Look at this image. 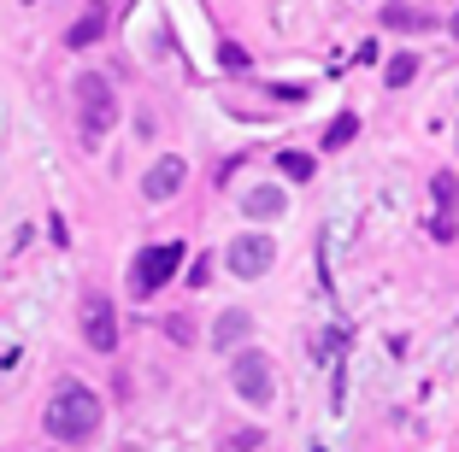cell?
Returning <instances> with one entry per match:
<instances>
[{"instance_id": "e0dca14e", "label": "cell", "mask_w": 459, "mask_h": 452, "mask_svg": "<svg viewBox=\"0 0 459 452\" xmlns=\"http://www.w3.org/2000/svg\"><path fill=\"white\" fill-rule=\"evenodd\" d=\"M218 65L224 71H247V54L236 47V41H224V47H218Z\"/></svg>"}, {"instance_id": "4fadbf2b", "label": "cell", "mask_w": 459, "mask_h": 452, "mask_svg": "<svg viewBox=\"0 0 459 452\" xmlns=\"http://www.w3.org/2000/svg\"><path fill=\"white\" fill-rule=\"evenodd\" d=\"M412 77H419V59H412V54H394L389 71H383V82H389V89H406Z\"/></svg>"}, {"instance_id": "5bb4252c", "label": "cell", "mask_w": 459, "mask_h": 452, "mask_svg": "<svg viewBox=\"0 0 459 452\" xmlns=\"http://www.w3.org/2000/svg\"><path fill=\"white\" fill-rule=\"evenodd\" d=\"M353 135H359V118H353V112H342V118L325 130V147L336 153V147H348V141H353Z\"/></svg>"}, {"instance_id": "2e32d148", "label": "cell", "mask_w": 459, "mask_h": 452, "mask_svg": "<svg viewBox=\"0 0 459 452\" xmlns=\"http://www.w3.org/2000/svg\"><path fill=\"white\" fill-rule=\"evenodd\" d=\"M254 447H265V435H259V429H236V435L224 440V452H254Z\"/></svg>"}, {"instance_id": "6da1fadb", "label": "cell", "mask_w": 459, "mask_h": 452, "mask_svg": "<svg viewBox=\"0 0 459 452\" xmlns=\"http://www.w3.org/2000/svg\"><path fill=\"white\" fill-rule=\"evenodd\" d=\"M48 435L54 440H65V447H77V440H89L100 429V399H95V388H82V382H65L54 399H48Z\"/></svg>"}, {"instance_id": "5b68a950", "label": "cell", "mask_w": 459, "mask_h": 452, "mask_svg": "<svg viewBox=\"0 0 459 452\" xmlns=\"http://www.w3.org/2000/svg\"><path fill=\"white\" fill-rule=\"evenodd\" d=\"M277 265V241L271 235H259V229H247V235H236L230 241V270H236V277H265V270Z\"/></svg>"}, {"instance_id": "277c9868", "label": "cell", "mask_w": 459, "mask_h": 452, "mask_svg": "<svg viewBox=\"0 0 459 452\" xmlns=\"http://www.w3.org/2000/svg\"><path fill=\"white\" fill-rule=\"evenodd\" d=\"M230 382H236V394H242L247 405H271V394H277V371H271V359L259 346H242V353H236Z\"/></svg>"}, {"instance_id": "52a82bcc", "label": "cell", "mask_w": 459, "mask_h": 452, "mask_svg": "<svg viewBox=\"0 0 459 452\" xmlns=\"http://www.w3.org/2000/svg\"><path fill=\"white\" fill-rule=\"evenodd\" d=\"M183 183H189V165L177 159V153H165V159H153V165H148V176H142V194L160 206V200L183 194Z\"/></svg>"}, {"instance_id": "d6986e66", "label": "cell", "mask_w": 459, "mask_h": 452, "mask_svg": "<svg viewBox=\"0 0 459 452\" xmlns=\"http://www.w3.org/2000/svg\"><path fill=\"white\" fill-rule=\"evenodd\" d=\"M206 282H212V265H206V259H201V265L189 270V288H206Z\"/></svg>"}, {"instance_id": "ac0fdd59", "label": "cell", "mask_w": 459, "mask_h": 452, "mask_svg": "<svg viewBox=\"0 0 459 452\" xmlns=\"http://www.w3.org/2000/svg\"><path fill=\"white\" fill-rule=\"evenodd\" d=\"M165 329H171V341H183V346L195 341V323H189V318H171V323H165Z\"/></svg>"}, {"instance_id": "ba28073f", "label": "cell", "mask_w": 459, "mask_h": 452, "mask_svg": "<svg viewBox=\"0 0 459 452\" xmlns=\"http://www.w3.org/2000/svg\"><path fill=\"white\" fill-rule=\"evenodd\" d=\"M247 329H254V318H247L242 306H230L224 318L212 323V353H236V346L247 341Z\"/></svg>"}, {"instance_id": "8992f818", "label": "cell", "mask_w": 459, "mask_h": 452, "mask_svg": "<svg viewBox=\"0 0 459 452\" xmlns=\"http://www.w3.org/2000/svg\"><path fill=\"white\" fill-rule=\"evenodd\" d=\"M82 341L95 346V353H118V311H112L107 294L82 300Z\"/></svg>"}, {"instance_id": "7a4b0ae2", "label": "cell", "mask_w": 459, "mask_h": 452, "mask_svg": "<svg viewBox=\"0 0 459 452\" xmlns=\"http://www.w3.org/2000/svg\"><path fill=\"white\" fill-rule=\"evenodd\" d=\"M177 265H183V241L142 247V253H135V265H130V294H135V300H153V294L177 277Z\"/></svg>"}, {"instance_id": "8fae6325", "label": "cell", "mask_w": 459, "mask_h": 452, "mask_svg": "<svg viewBox=\"0 0 459 452\" xmlns=\"http://www.w3.org/2000/svg\"><path fill=\"white\" fill-rule=\"evenodd\" d=\"M430 13H412V6H383V30H430Z\"/></svg>"}, {"instance_id": "ffe728a7", "label": "cell", "mask_w": 459, "mask_h": 452, "mask_svg": "<svg viewBox=\"0 0 459 452\" xmlns=\"http://www.w3.org/2000/svg\"><path fill=\"white\" fill-rule=\"evenodd\" d=\"M447 36H454V41H459V13H454V18H447Z\"/></svg>"}, {"instance_id": "9c48e42d", "label": "cell", "mask_w": 459, "mask_h": 452, "mask_svg": "<svg viewBox=\"0 0 459 452\" xmlns=\"http://www.w3.org/2000/svg\"><path fill=\"white\" fill-rule=\"evenodd\" d=\"M283 206H289L283 188H271V183H259V188H247V194H242V212L247 217H283Z\"/></svg>"}, {"instance_id": "9a60e30c", "label": "cell", "mask_w": 459, "mask_h": 452, "mask_svg": "<svg viewBox=\"0 0 459 452\" xmlns=\"http://www.w3.org/2000/svg\"><path fill=\"white\" fill-rule=\"evenodd\" d=\"M430 194H436V206H442V212H454V206H459V183H454L447 171L430 176Z\"/></svg>"}, {"instance_id": "30bf717a", "label": "cell", "mask_w": 459, "mask_h": 452, "mask_svg": "<svg viewBox=\"0 0 459 452\" xmlns=\"http://www.w3.org/2000/svg\"><path fill=\"white\" fill-rule=\"evenodd\" d=\"M100 36H107V13H100V6H89V13H82L77 24L65 30V41H71V47H89V41H100Z\"/></svg>"}, {"instance_id": "7c38bea8", "label": "cell", "mask_w": 459, "mask_h": 452, "mask_svg": "<svg viewBox=\"0 0 459 452\" xmlns=\"http://www.w3.org/2000/svg\"><path fill=\"white\" fill-rule=\"evenodd\" d=\"M277 165H283L289 183H312V171H318V165H312V153H295V147H289V153H277Z\"/></svg>"}, {"instance_id": "3957f363", "label": "cell", "mask_w": 459, "mask_h": 452, "mask_svg": "<svg viewBox=\"0 0 459 452\" xmlns=\"http://www.w3.org/2000/svg\"><path fill=\"white\" fill-rule=\"evenodd\" d=\"M77 118H82V135H89V141H100V135L112 130V118H118L112 82L95 77V71H82V77H77Z\"/></svg>"}]
</instances>
